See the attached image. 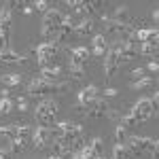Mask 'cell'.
<instances>
[{
	"label": "cell",
	"instance_id": "cell-1",
	"mask_svg": "<svg viewBox=\"0 0 159 159\" xmlns=\"http://www.w3.org/2000/svg\"><path fill=\"white\" fill-rule=\"evenodd\" d=\"M127 148L132 151V155H140V153H148V155H157L159 151V142L155 138H142V136H134L129 138V144Z\"/></svg>",
	"mask_w": 159,
	"mask_h": 159
},
{
	"label": "cell",
	"instance_id": "cell-36",
	"mask_svg": "<svg viewBox=\"0 0 159 159\" xmlns=\"http://www.w3.org/2000/svg\"><path fill=\"white\" fill-rule=\"evenodd\" d=\"M47 159H60V157H53V155H51V157H47Z\"/></svg>",
	"mask_w": 159,
	"mask_h": 159
},
{
	"label": "cell",
	"instance_id": "cell-3",
	"mask_svg": "<svg viewBox=\"0 0 159 159\" xmlns=\"http://www.w3.org/2000/svg\"><path fill=\"white\" fill-rule=\"evenodd\" d=\"M64 87H68L66 83H49L45 79H34L28 83V93L30 96H38V93H47V91H60Z\"/></svg>",
	"mask_w": 159,
	"mask_h": 159
},
{
	"label": "cell",
	"instance_id": "cell-15",
	"mask_svg": "<svg viewBox=\"0 0 159 159\" xmlns=\"http://www.w3.org/2000/svg\"><path fill=\"white\" fill-rule=\"evenodd\" d=\"M93 30H96V24H93V19H83L81 24L74 25L72 32L81 34V36H89V34H93Z\"/></svg>",
	"mask_w": 159,
	"mask_h": 159
},
{
	"label": "cell",
	"instance_id": "cell-4",
	"mask_svg": "<svg viewBox=\"0 0 159 159\" xmlns=\"http://www.w3.org/2000/svg\"><path fill=\"white\" fill-rule=\"evenodd\" d=\"M132 117H134L138 123H142V121H147L148 117L153 115V106H151V100L148 98H142V100H138L134 104V108H132V112H129Z\"/></svg>",
	"mask_w": 159,
	"mask_h": 159
},
{
	"label": "cell",
	"instance_id": "cell-8",
	"mask_svg": "<svg viewBox=\"0 0 159 159\" xmlns=\"http://www.w3.org/2000/svg\"><path fill=\"white\" fill-rule=\"evenodd\" d=\"M117 68H119V60H117L115 49L110 47V49L106 51V57H104V72H106V79H112L115 72H117Z\"/></svg>",
	"mask_w": 159,
	"mask_h": 159
},
{
	"label": "cell",
	"instance_id": "cell-2",
	"mask_svg": "<svg viewBox=\"0 0 159 159\" xmlns=\"http://www.w3.org/2000/svg\"><path fill=\"white\" fill-rule=\"evenodd\" d=\"M57 112H60L57 102H53V100H43L36 106V119H38L40 125H49V123H53V119H55Z\"/></svg>",
	"mask_w": 159,
	"mask_h": 159
},
{
	"label": "cell",
	"instance_id": "cell-24",
	"mask_svg": "<svg viewBox=\"0 0 159 159\" xmlns=\"http://www.w3.org/2000/svg\"><path fill=\"white\" fill-rule=\"evenodd\" d=\"M25 147H28V144H25L24 140L17 138V140H11V148H9V151H11V153H24Z\"/></svg>",
	"mask_w": 159,
	"mask_h": 159
},
{
	"label": "cell",
	"instance_id": "cell-6",
	"mask_svg": "<svg viewBox=\"0 0 159 159\" xmlns=\"http://www.w3.org/2000/svg\"><path fill=\"white\" fill-rule=\"evenodd\" d=\"M64 19H66V15L57 9H49V11L45 13V17H43V28H53V30H57L61 24H64Z\"/></svg>",
	"mask_w": 159,
	"mask_h": 159
},
{
	"label": "cell",
	"instance_id": "cell-7",
	"mask_svg": "<svg viewBox=\"0 0 159 159\" xmlns=\"http://www.w3.org/2000/svg\"><path fill=\"white\" fill-rule=\"evenodd\" d=\"M0 36L4 43L11 36V4L2 7V11H0Z\"/></svg>",
	"mask_w": 159,
	"mask_h": 159
},
{
	"label": "cell",
	"instance_id": "cell-30",
	"mask_svg": "<svg viewBox=\"0 0 159 159\" xmlns=\"http://www.w3.org/2000/svg\"><path fill=\"white\" fill-rule=\"evenodd\" d=\"M132 74H134V79H136V81H140V79H144V68H136V70H134Z\"/></svg>",
	"mask_w": 159,
	"mask_h": 159
},
{
	"label": "cell",
	"instance_id": "cell-22",
	"mask_svg": "<svg viewBox=\"0 0 159 159\" xmlns=\"http://www.w3.org/2000/svg\"><path fill=\"white\" fill-rule=\"evenodd\" d=\"M13 106H15V104H13V100L2 98V100H0V115H9V112L13 110Z\"/></svg>",
	"mask_w": 159,
	"mask_h": 159
},
{
	"label": "cell",
	"instance_id": "cell-20",
	"mask_svg": "<svg viewBox=\"0 0 159 159\" xmlns=\"http://www.w3.org/2000/svg\"><path fill=\"white\" fill-rule=\"evenodd\" d=\"M132 87H134L136 91H140V89H151V87H153V79L144 76V79H140V81H134Z\"/></svg>",
	"mask_w": 159,
	"mask_h": 159
},
{
	"label": "cell",
	"instance_id": "cell-33",
	"mask_svg": "<svg viewBox=\"0 0 159 159\" xmlns=\"http://www.w3.org/2000/svg\"><path fill=\"white\" fill-rule=\"evenodd\" d=\"M147 68L151 70V72H157V70H159V64H157V61H148Z\"/></svg>",
	"mask_w": 159,
	"mask_h": 159
},
{
	"label": "cell",
	"instance_id": "cell-5",
	"mask_svg": "<svg viewBox=\"0 0 159 159\" xmlns=\"http://www.w3.org/2000/svg\"><path fill=\"white\" fill-rule=\"evenodd\" d=\"M96 98H98V87H96V85L85 87L83 91H79V104H76V110L87 112V108L91 106V102H93Z\"/></svg>",
	"mask_w": 159,
	"mask_h": 159
},
{
	"label": "cell",
	"instance_id": "cell-18",
	"mask_svg": "<svg viewBox=\"0 0 159 159\" xmlns=\"http://www.w3.org/2000/svg\"><path fill=\"white\" fill-rule=\"evenodd\" d=\"M0 136L7 138L9 142L11 140H17V125L11 123V125H0Z\"/></svg>",
	"mask_w": 159,
	"mask_h": 159
},
{
	"label": "cell",
	"instance_id": "cell-31",
	"mask_svg": "<svg viewBox=\"0 0 159 159\" xmlns=\"http://www.w3.org/2000/svg\"><path fill=\"white\" fill-rule=\"evenodd\" d=\"M117 93H119V91H117L115 87H108V89H104V91H102V96H106V98H110V96H117Z\"/></svg>",
	"mask_w": 159,
	"mask_h": 159
},
{
	"label": "cell",
	"instance_id": "cell-16",
	"mask_svg": "<svg viewBox=\"0 0 159 159\" xmlns=\"http://www.w3.org/2000/svg\"><path fill=\"white\" fill-rule=\"evenodd\" d=\"M40 74H43V79H45V81L55 83V81H57V76L61 74V66H49V68H43Z\"/></svg>",
	"mask_w": 159,
	"mask_h": 159
},
{
	"label": "cell",
	"instance_id": "cell-32",
	"mask_svg": "<svg viewBox=\"0 0 159 159\" xmlns=\"http://www.w3.org/2000/svg\"><path fill=\"white\" fill-rule=\"evenodd\" d=\"M157 102H159V93L155 91V93H153V100H151V106H153V112H157Z\"/></svg>",
	"mask_w": 159,
	"mask_h": 159
},
{
	"label": "cell",
	"instance_id": "cell-13",
	"mask_svg": "<svg viewBox=\"0 0 159 159\" xmlns=\"http://www.w3.org/2000/svg\"><path fill=\"white\" fill-rule=\"evenodd\" d=\"M106 51H108L106 36H104V34H96V36H93V55H96V57H102V55H106Z\"/></svg>",
	"mask_w": 159,
	"mask_h": 159
},
{
	"label": "cell",
	"instance_id": "cell-14",
	"mask_svg": "<svg viewBox=\"0 0 159 159\" xmlns=\"http://www.w3.org/2000/svg\"><path fill=\"white\" fill-rule=\"evenodd\" d=\"M17 125V138L24 140L25 144H32V138H34V129L25 123H15Z\"/></svg>",
	"mask_w": 159,
	"mask_h": 159
},
{
	"label": "cell",
	"instance_id": "cell-17",
	"mask_svg": "<svg viewBox=\"0 0 159 159\" xmlns=\"http://www.w3.org/2000/svg\"><path fill=\"white\" fill-rule=\"evenodd\" d=\"M112 159H134V155H132V151L125 147V144H115V148H112Z\"/></svg>",
	"mask_w": 159,
	"mask_h": 159
},
{
	"label": "cell",
	"instance_id": "cell-26",
	"mask_svg": "<svg viewBox=\"0 0 159 159\" xmlns=\"http://www.w3.org/2000/svg\"><path fill=\"white\" fill-rule=\"evenodd\" d=\"M119 125H123V127L127 129V127H136V125H138V121H136L132 115H125V117H121V123H119Z\"/></svg>",
	"mask_w": 159,
	"mask_h": 159
},
{
	"label": "cell",
	"instance_id": "cell-19",
	"mask_svg": "<svg viewBox=\"0 0 159 159\" xmlns=\"http://www.w3.org/2000/svg\"><path fill=\"white\" fill-rule=\"evenodd\" d=\"M115 21L117 24H129V11H127V7H117V11H115Z\"/></svg>",
	"mask_w": 159,
	"mask_h": 159
},
{
	"label": "cell",
	"instance_id": "cell-37",
	"mask_svg": "<svg viewBox=\"0 0 159 159\" xmlns=\"http://www.w3.org/2000/svg\"><path fill=\"white\" fill-rule=\"evenodd\" d=\"M74 159H81V157H79V155H74Z\"/></svg>",
	"mask_w": 159,
	"mask_h": 159
},
{
	"label": "cell",
	"instance_id": "cell-21",
	"mask_svg": "<svg viewBox=\"0 0 159 159\" xmlns=\"http://www.w3.org/2000/svg\"><path fill=\"white\" fill-rule=\"evenodd\" d=\"M2 83H4V85H19V83H21V74H15V72H11V74H4V76H2Z\"/></svg>",
	"mask_w": 159,
	"mask_h": 159
},
{
	"label": "cell",
	"instance_id": "cell-27",
	"mask_svg": "<svg viewBox=\"0 0 159 159\" xmlns=\"http://www.w3.org/2000/svg\"><path fill=\"white\" fill-rule=\"evenodd\" d=\"M115 136H117V142H123V140H125V127H123V125H117Z\"/></svg>",
	"mask_w": 159,
	"mask_h": 159
},
{
	"label": "cell",
	"instance_id": "cell-29",
	"mask_svg": "<svg viewBox=\"0 0 159 159\" xmlns=\"http://www.w3.org/2000/svg\"><path fill=\"white\" fill-rule=\"evenodd\" d=\"M17 110L25 112L28 110V104H25V98H17Z\"/></svg>",
	"mask_w": 159,
	"mask_h": 159
},
{
	"label": "cell",
	"instance_id": "cell-23",
	"mask_svg": "<svg viewBox=\"0 0 159 159\" xmlns=\"http://www.w3.org/2000/svg\"><path fill=\"white\" fill-rule=\"evenodd\" d=\"M138 53H144V55H155L157 53V47L155 45H148V43H142L138 47Z\"/></svg>",
	"mask_w": 159,
	"mask_h": 159
},
{
	"label": "cell",
	"instance_id": "cell-28",
	"mask_svg": "<svg viewBox=\"0 0 159 159\" xmlns=\"http://www.w3.org/2000/svg\"><path fill=\"white\" fill-rule=\"evenodd\" d=\"M34 9H36V11L47 13V11H49V4H47L45 0H36V2H34Z\"/></svg>",
	"mask_w": 159,
	"mask_h": 159
},
{
	"label": "cell",
	"instance_id": "cell-34",
	"mask_svg": "<svg viewBox=\"0 0 159 159\" xmlns=\"http://www.w3.org/2000/svg\"><path fill=\"white\" fill-rule=\"evenodd\" d=\"M0 159H13L11 151H0Z\"/></svg>",
	"mask_w": 159,
	"mask_h": 159
},
{
	"label": "cell",
	"instance_id": "cell-35",
	"mask_svg": "<svg viewBox=\"0 0 159 159\" xmlns=\"http://www.w3.org/2000/svg\"><path fill=\"white\" fill-rule=\"evenodd\" d=\"M21 11H24L25 15H30V13H32V7H24V9H21Z\"/></svg>",
	"mask_w": 159,
	"mask_h": 159
},
{
	"label": "cell",
	"instance_id": "cell-12",
	"mask_svg": "<svg viewBox=\"0 0 159 159\" xmlns=\"http://www.w3.org/2000/svg\"><path fill=\"white\" fill-rule=\"evenodd\" d=\"M136 38H138L140 43H148V45H155V47H157L159 32L157 30H138V32H136Z\"/></svg>",
	"mask_w": 159,
	"mask_h": 159
},
{
	"label": "cell",
	"instance_id": "cell-25",
	"mask_svg": "<svg viewBox=\"0 0 159 159\" xmlns=\"http://www.w3.org/2000/svg\"><path fill=\"white\" fill-rule=\"evenodd\" d=\"M91 148H93L96 157H102V148H104V142H102V138H93V140H91Z\"/></svg>",
	"mask_w": 159,
	"mask_h": 159
},
{
	"label": "cell",
	"instance_id": "cell-9",
	"mask_svg": "<svg viewBox=\"0 0 159 159\" xmlns=\"http://www.w3.org/2000/svg\"><path fill=\"white\" fill-rule=\"evenodd\" d=\"M32 53L38 55V60H40V57H43V60H55V57H57V45H53V43H43V45H38Z\"/></svg>",
	"mask_w": 159,
	"mask_h": 159
},
{
	"label": "cell",
	"instance_id": "cell-11",
	"mask_svg": "<svg viewBox=\"0 0 159 159\" xmlns=\"http://www.w3.org/2000/svg\"><path fill=\"white\" fill-rule=\"evenodd\" d=\"M28 57L25 55H19L15 51H0V64H25Z\"/></svg>",
	"mask_w": 159,
	"mask_h": 159
},
{
	"label": "cell",
	"instance_id": "cell-10",
	"mask_svg": "<svg viewBox=\"0 0 159 159\" xmlns=\"http://www.w3.org/2000/svg\"><path fill=\"white\" fill-rule=\"evenodd\" d=\"M110 110V106H108V102H106V100L102 98V100H93V102H91V108H87V115H89V117H102V115H106V112H108Z\"/></svg>",
	"mask_w": 159,
	"mask_h": 159
}]
</instances>
